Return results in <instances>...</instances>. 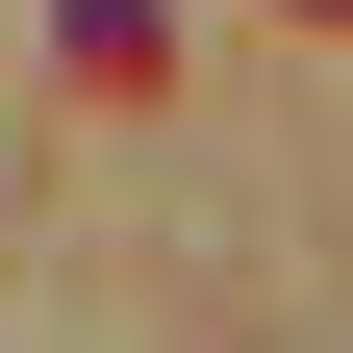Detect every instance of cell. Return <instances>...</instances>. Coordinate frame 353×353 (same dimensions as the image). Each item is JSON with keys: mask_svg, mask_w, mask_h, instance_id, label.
Masks as SVG:
<instances>
[{"mask_svg": "<svg viewBox=\"0 0 353 353\" xmlns=\"http://www.w3.org/2000/svg\"><path fill=\"white\" fill-rule=\"evenodd\" d=\"M303 26H353V0H303Z\"/></svg>", "mask_w": 353, "mask_h": 353, "instance_id": "1", "label": "cell"}]
</instances>
